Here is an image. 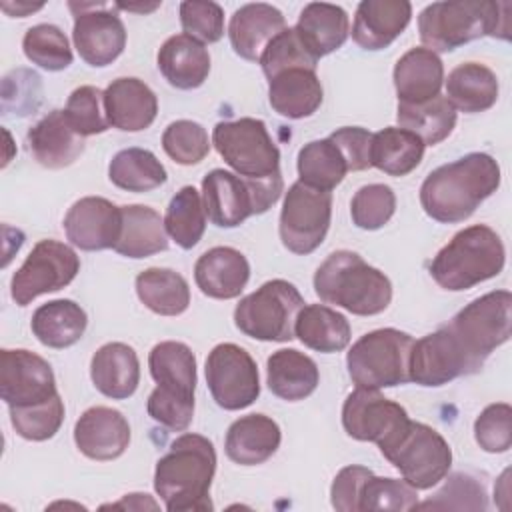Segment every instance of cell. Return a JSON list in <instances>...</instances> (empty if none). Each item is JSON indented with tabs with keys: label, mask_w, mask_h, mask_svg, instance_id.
I'll use <instances>...</instances> for the list:
<instances>
[{
	"label": "cell",
	"mask_w": 512,
	"mask_h": 512,
	"mask_svg": "<svg viewBox=\"0 0 512 512\" xmlns=\"http://www.w3.org/2000/svg\"><path fill=\"white\" fill-rule=\"evenodd\" d=\"M62 226L72 246L86 252L106 250L118 242L122 212L102 196H84L68 208Z\"/></svg>",
	"instance_id": "obj_19"
},
{
	"label": "cell",
	"mask_w": 512,
	"mask_h": 512,
	"mask_svg": "<svg viewBox=\"0 0 512 512\" xmlns=\"http://www.w3.org/2000/svg\"><path fill=\"white\" fill-rule=\"evenodd\" d=\"M88 326V316L80 304L68 298L50 300L32 314V334L40 344L62 350L76 344Z\"/></svg>",
	"instance_id": "obj_35"
},
{
	"label": "cell",
	"mask_w": 512,
	"mask_h": 512,
	"mask_svg": "<svg viewBox=\"0 0 512 512\" xmlns=\"http://www.w3.org/2000/svg\"><path fill=\"white\" fill-rule=\"evenodd\" d=\"M180 24L184 34L202 44H214L224 36V10L210 0H184L180 4Z\"/></svg>",
	"instance_id": "obj_51"
},
{
	"label": "cell",
	"mask_w": 512,
	"mask_h": 512,
	"mask_svg": "<svg viewBox=\"0 0 512 512\" xmlns=\"http://www.w3.org/2000/svg\"><path fill=\"white\" fill-rule=\"evenodd\" d=\"M214 472V444L206 436L186 432L156 462L154 490L170 512L212 510L210 486Z\"/></svg>",
	"instance_id": "obj_2"
},
{
	"label": "cell",
	"mask_w": 512,
	"mask_h": 512,
	"mask_svg": "<svg viewBox=\"0 0 512 512\" xmlns=\"http://www.w3.org/2000/svg\"><path fill=\"white\" fill-rule=\"evenodd\" d=\"M416 508H464V510H484L486 492L476 478L468 474H454L448 478L446 486L436 494V500L418 504Z\"/></svg>",
	"instance_id": "obj_53"
},
{
	"label": "cell",
	"mask_w": 512,
	"mask_h": 512,
	"mask_svg": "<svg viewBox=\"0 0 512 512\" xmlns=\"http://www.w3.org/2000/svg\"><path fill=\"white\" fill-rule=\"evenodd\" d=\"M412 4L406 0H362L356 8L352 40L364 50L388 48L408 26Z\"/></svg>",
	"instance_id": "obj_22"
},
{
	"label": "cell",
	"mask_w": 512,
	"mask_h": 512,
	"mask_svg": "<svg viewBox=\"0 0 512 512\" xmlns=\"http://www.w3.org/2000/svg\"><path fill=\"white\" fill-rule=\"evenodd\" d=\"M282 174L242 178L214 168L202 180V204L208 220L218 228H236L254 214H264L282 194Z\"/></svg>",
	"instance_id": "obj_6"
},
{
	"label": "cell",
	"mask_w": 512,
	"mask_h": 512,
	"mask_svg": "<svg viewBox=\"0 0 512 512\" xmlns=\"http://www.w3.org/2000/svg\"><path fill=\"white\" fill-rule=\"evenodd\" d=\"M22 50L32 64L48 72H60L74 60L66 34L54 24H36L28 28L22 38Z\"/></svg>",
	"instance_id": "obj_44"
},
{
	"label": "cell",
	"mask_w": 512,
	"mask_h": 512,
	"mask_svg": "<svg viewBox=\"0 0 512 512\" xmlns=\"http://www.w3.org/2000/svg\"><path fill=\"white\" fill-rule=\"evenodd\" d=\"M52 366L38 354L16 348L0 352V396L8 408H24L56 396Z\"/></svg>",
	"instance_id": "obj_17"
},
{
	"label": "cell",
	"mask_w": 512,
	"mask_h": 512,
	"mask_svg": "<svg viewBox=\"0 0 512 512\" xmlns=\"http://www.w3.org/2000/svg\"><path fill=\"white\" fill-rule=\"evenodd\" d=\"M80 272L78 254L64 242L40 240L10 280V294L18 306L68 286Z\"/></svg>",
	"instance_id": "obj_13"
},
{
	"label": "cell",
	"mask_w": 512,
	"mask_h": 512,
	"mask_svg": "<svg viewBox=\"0 0 512 512\" xmlns=\"http://www.w3.org/2000/svg\"><path fill=\"white\" fill-rule=\"evenodd\" d=\"M106 116L110 126L122 132L146 130L158 114L154 90L140 78H116L104 90Z\"/></svg>",
	"instance_id": "obj_23"
},
{
	"label": "cell",
	"mask_w": 512,
	"mask_h": 512,
	"mask_svg": "<svg viewBox=\"0 0 512 512\" xmlns=\"http://www.w3.org/2000/svg\"><path fill=\"white\" fill-rule=\"evenodd\" d=\"M500 186V166L484 152H470L432 170L420 186L424 212L442 224L464 222Z\"/></svg>",
	"instance_id": "obj_1"
},
{
	"label": "cell",
	"mask_w": 512,
	"mask_h": 512,
	"mask_svg": "<svg viewBox=\"0 0 512 512\" xmlns=\"http://www.w3.org/2000/svg\"><path fill=\"white\" fill-rule=\"evenodd\" d=\"M268 100L274 112L300 120L312 116L322 104V84L316 70L288 68L268 80Z\"/></svg>",
	"instance_id": "obj_32"
},
{
	"label": "cell",
	"mask_w": 512,
	"mask_h": 512,
	"mask_svg": "<svg viewBox=\"0 0 512 512\" xmlns=\"http://www.w3.org/2000/svg\"><path fill=\"white\" fill-rule=\"evenodd\" d=\"M10 422L16 434L26 440H48L60 430L64 422V402L60 394H56L50 400L34 406L10 408Z\"/></svg>",
	"instance_id": "obj_46"
},
{
	"label": "cell",
	"mask_w": 512,
	"mask_h": 512,
	"mask_svg": "<svg viewBox=\"0 0 512 512\" xmlns=\"http://www.w3.org/2000/svg\"><path fill=\"white\" fill-rule=\"evenodd\" d=\"M74 12L72 40L80 58L102 68L112 64L126 46V28L120 16L104 4H68Z\"/></svg>",
	"instance_id": "obj_16"
},
{
	"label": "cell",
	"mask_w": 512,
	"mask_h": 512,
	"mask_svg": "<svg viewBox=\"0 0 512 512\" xmlns=\"http://www.w3.org/2000/svg\"><path fill=\"white\" fill-rule=\"evenodd\" d=\"M140 302L160 316H178L190 306V288L182 274L170 268H146L136 276Z\"/></svg>",
	"instance_id": "obj_39"
},
{
	"label": "cell",
	"mask_w": 512,
	"mask_h": 512,
	"mask_svg": "<svg viewBox=\"0 0 512 512\" xmlns=\"http://www.w3.org/2000/svg\"><path fill=\"white\" fill-rule=\"evenodd\" d=\"M350 324L344 314L324 304H308L300 310L294 326V336L316 352L332 354L350 344Z\"/></svg>",
	"instance_id": "obj_37"
},
{
	"label": "cell",
	"mask_w": 512,
	"mask_h": 512,
	"mask_svg": "<svg viewBox=\"0 0 512 512\" xmlns=\"http://www.w3.org/2000/svg\"><path fill=\"white\" fill-rule=\"evenodd\" d=\"M90 378L96 390L106 398H130L140 384L136 350L124 342H108L100 346L90 360Z\"/></svg>",
	"instance_id": "obj_26"
},
{
	"label": "cell",
	"mask_w": 512,
	"mask_h": 512,
	"mask_svg": "<svg viewBox=\"0 0 512 512\" xmlns=\"http://www.w3.org/2000/svg\"><path fill=\"white\" fill-rule=\"evenodd\" d=\"M286 28L284 14L266 2L240 6L228 24L234 52L250 62H260L266 46Z\"/></svg>",
	"instance_id": "obj_21"
},
{
	"label": "cell",
	"mask_w": 512,
	"mask_h": 512,
	"mask_svg": "<svg viewBox=\"0 0 512 512\" xmlns=\"http://www.w3.org/2000/svg\"><path fill=\"white\" fill-rule=\"evenodd\" d=\"M250 278L246 256L230 246L206 250L194 264V280L200 292L216 300H232L240 296Z\"/></svg>",
	"instance_id": "obj_24"
},
{
	"label": "cell",
	"mask_w": 512,
	"mask_h": 512,
	"mask_svg": "<svg viewBox=\"0 0 512 512\" xmlns=\"http://www.w3.org/2000/svg\"><path fill=\"white\" fill-rule=\"evenodd\" d=\"M418 506V490L404 478H384L370 472L358 492V512L412 510Z\"/></svg>",
	"instance_id": "obj_45"
},
{
	"label": "cell",
	"mask_w": 512,
	"mask_h": 512,
	"mask_svg": "<svg viewBox=\"0 0 512 512\" xmlns=\"http://www.w3.org/2000/svg\"><path fill=\"white\" fill-rule=\"evenodd\" d=\"M424 142L396 126H388L372 134L370 144V166L378 168L388 176H406L422 162Z\"/></svg>",
	"instance_id": "obj_38"
},
{
	"label": "cell",
	"mask_w": 512,
	"mask_h": 512,
	"mask_svg": "<svg viewBox=\"0 0 512 512\" xmlns=\"http://www.w3.org/2000/svg\"><path fill=\"white\" fill-rule=\"evenodd\" d=\"M320 382L316 362L296 348H282L268 356L266 384L270 392L286 402L308 398Z\"/></svg>",
	"instance_id": "obj_33"
},
{
	"label": "cell",
	"mask_w": 512,
	"mask_h": 512,
	"mask_svg": "<svg viewBox=\"0 0 512 512\" xmlns=\"http://www.w3.org/2000/svg\"><path fill=\"white\" fill-rule=\"evenodd\" d=\"M148 368L158 384L154 390L180 400H194L196 356L184 342H158L150 350Z\"/></svg>",
	"instance_id": "obj_30"
},
{
	"label": "cell",
	"mask_w": 512,
	"mask_h": 512,
	"mask_svg": "<svg viewBox=\"0 0 512 512\" xmlns=\"http://www.w3.org/2000/svg\"><path fill=\"white\" fill-rule=\"evenodd\" d=\"M122 230L114 250L126 258H148L168 248L164 218L150 206H120Z\"/></svg>",
	"instance_id": "obj_34"
},
{
	"label": "cell",
	"mask_w": 512,
	"mask_h": 512,
	"mask_svg": "<svg viewBox=\"0 0 512 512\" xmlns=\"http://www.w3.org/2000/svg\"><path fill=\"white\" fill-rule=\"evenodd\" d=\"M294 30L304 48L320 60L346 42L350 22L344 8L328 2H310L300 12Z\"/></svg>",
	"instance_id": "obj_31"
},
{
	"label": "cell",
	"mask_w": 512,
	"mask_h": 512,
	"mask_svg": "<svg viewBox=\"0 0 512 512\" xmlns=\"http://www.w3.org/2000/svg\"><path fill=\"white\" fill-rule=\"evenodd\" d=\"M346 160L348 172H360L370 168V144L372 132L360 126H344L328 136Z\"/></svg>",
	"instance_id": "obj_55"
},
{
	"label": "cell",
	"mask_w": 512,
	"mask_h": 512,
	"mask_svg": "<svg viewBox=\"0 0 512 512\" xmlns=\"http://www.w3.org/2000/svg\"><path fill=\"white\" fill-rule=\"evenodd\" d=\"M474 438L484 452L500 454L512 446V408L506 402L486 406L474 422Z\"/></svg>",
	"instance_id": "obj_52"
},
{
	"label": "cell",
	"mask_w": 512,
	"mask_h": 512,
	"mask_svg": "<svg viewBox=\"0 0 512 512\" xmlns=\"http://www.w3.org/2000/svg\"><path fill=\"white\" fill-rule=\"evenodd\" d=\"M446 328L458 340L476 372L486 358L510 338L512 330V294L492 290L466 304Z\"/></svg>",
	"instance_id": "obj_9"
},
{
	"label": "cell",
	"mask_w": 512,
	"mask_h": 512,
	"mask_svg": "<svg viewBox=\"0 0 512 512\" xmlns=\"http://www.w3.org/2000/svg\"><path fill=\"white\" fill-rule=\"evenodd\" d=\"M74 442L90 460H116L130 444V424L120 410L92 406L76 420Z\"/></svg>",
	"instance_id": "obj_20"
},
{
	"label": "cell",
	"mask_w": 512,
	"mask_h": 512,
	"mask_svg": "<svg viewBox=\"0 0 512 512\" xmlns=\"http://www.w3.org/2000/svg\"><path fill=\"white\" fill-rule=\"evenodd\" d=\"M372 470L366 466H346L342 468L330 488V502L340 512H358V492L362 482Z\"/></svg>",
	"instance_id": "obj_56"
},
{
	"label": "cell",
	"mask_w": 512,
	"mask_h": 512,
	"mask_svg": "<svg viewBox=\"0 0 512 512\" xmlns=\"http://www.w3.org/2000/svg\"><path fill=\"white\" fill-rule=\"evenodd\" d=\"M64 116L68 124L80 134V136H92L102 134L110 128L108 116H106V104H104V92L96 86H78L68 96Z\"/></svg>",
	"instance_id": "obj_47"
},
{
	"label": "cell",
	"mask_w": 512,
	"mask_h": 512,
	"mask_svg": "<svg viewBox=\"0 0 512 512\" xmlns=\"http://www.w3.org/2000/svg\"><path fill=\"white\" fill-rule=\"evenodd\" d=\"M80 136L66 120L64 110H52L28 130V148L32 158L50 170H60L76 162L84 152Z\"/></svg>",
	"instance_id": "obj_25"
},
{
	"label": "cell",
	"mask_w": 512,
	"mask_h": 512,
	"mask_svg": "<svg viewBox=\"0 0 512 512\" xmlns=\"http://www.w3.org/2000/svg\"><path fill=\"white\" fill-rule=\"evenodd\" d=\"M510 2H432L418 16L422 44L432 52H452L482 36L510 40Z\"/></svg>",
	"instance_id": "obj_3"
},
{
	"label": "cell",
	"mask_w": 512,
	"mask_h": 512,
	"mask_svg": "<svg viewBox=\"0 0 512 512\" xmlns=\"http://www.w3.org/2000/svg\"><path fill=\"white\" fill-rule=\"evenodd\" d=\"M164 152L182 166L202 162L210 152L208 132L194 120H176L162 134Z\"/></svg>",
	"instance_id": "obj_48"
},
{
	"label": "cell",
	"mask_w": 512,
	"mask_h": 512,
	"mask_svg": "<svg viewBox=\"0 0 512 512\" xmlns=\"http://www.w3.org/2000/svg\"><path fill=\"white\" fill-rule=\"evenodd\" d=\"M314 292L324 304L340 306L356 316L380 314L392 300L388 276L352 250H336L318 266Z\"/></svg>",
	"instance_id": "obj_4"
},
{
	"label": "cell",
	"mask_w": 512,
	"mask_h": 512,
	"mask_svg": "<svg viewBox=\"0 0 512 512\" xmlns=\"http://www.w3.org/2000/svg\"><path fill=\"white\" fill-rule=\"evenodd\" d=\"M506 262L500 236L486 224H474L454 234V238L434 256L430 276L450 292L468 290L498 276Z\"/></svg>",
	"instance_id": "obj_5"
},
{
	"label": "cell",
	"mask_w": 512,
	"mask_h": 512,
	"mask_svg": "<svg viewBox=\"0 0 512 512\" xmlns=\"http://www.w3.org/2000/svg\"><path fill=\"white\" fill-rule=\"evenodd\" d=\"M212 144L224 162L242 178H268L280 172V150L258 118L218 122Z\"/></svg>",
	"instance_id": "obj_11"
},
{
	"label": "cell",
	"mask_w": 512,
	"mask_h": 512,
	"mask_svg": "<svg viewBox=\"0 0 512 512\" xmlns=\"http://www.w3.org/2000/svg\"><path fill=\"white\" fill-rule=\"evenodd\" d=\"M318 60L304 48L294 28H284L264 50L260 66L264 76L270 80L278 72L288 68H308L316 70Z\"/></svg>",
	"instance_id": "obj_50"
},
{
	"label": "cell",
	"mask_w": 512,
	"mask_h": 512,
	"mask_svg": "<svg viewBox=\"0 0 512 512\" xmlns=\"http://www.w3.org/2000/svg\"><path fill=\"white\" fill-rule=\"evenodd\" d=\"M110 182L126 192H150L168 178L164 164L144 148H124L110 160Z\"/></svg>",
	"instance_id": "obj_41"
},
{
	"label": "cell",
	"mask_w": 512,
	"mask_h": 512,
	"mask_svg": "<svg viewBox=\"0 0 512 512\" xmlns=\"http://www.w3.org/2000/svg\"><path fill=\"white\" fill-rule=\"evenodd\" d=\"M296 166L302 184L324 192L336 188L348 172L344 156L330 138L304 144L298 152Z\"/></svg>",
	"instance_id": "obj_42"
},
{
	"label": "cell",
	"mask_w": 512,
	"mask_h": 512,
	"mask_svg": "<svg viewBox=\"0 0 512 512\" xmlns=\"http://www.w3.org/2000/svg\"><path fill=\"white\" fill-rule=\"evenodd\" d=\"M392 78L398 102H426L440 94L444 84V64L436 52L418 46L398 58Z\"/></svg>",
	"instance_id": "obj_29"
},
{
	"label": "cell",
	"mask_w": 512,
	"mask_h": 512,
	"mask_svg": "<svg viewBox=\"0 0 512 512\" xmlns=\"http://www.w3.org/2000/svg\"><path fill=\"white\" fill-rule=\"evenodd\" d=\"M304 298L288 280H268L252 294L244 296L234 308L236 328L262 342H288L294 338V326Z\"/></svg>",
	"instance_id": "obj_8"
},
{
	"label": "cell",
	"mask_w": 512,
	"mask_h": 512,
	"mask_svg": "<svg viewBox=\"0 0 512 512\" xmlns=\"http://www.w3.org/2000/svg\"><path fill=\"white\" fill-rule=\"evenodd\" d=\"M332 218V194L294 182L280 210V240L294 254H312L326 238Z\"/></svg>",
	"instance_id": "obj_12"
},
{
	"label": "cell",
	"mask_w": 512,
	"mask_h": 512,
	"mask_svg": "<svg viewBox=\"0 0 512 512\" xmlns=\"http://www.w3.org/2000/svg\"><path fill=\"white\" fill-rule=\"evenodd\" d=\"M414 338L396 328H380L360 336L346 354L356 388H392L410 382V350Z\"/></svg>",
	"instance_id": "obj_7"
},
{
	"label": "cell",
	"mask_w": 512,
	"mask_h": 512,
	"mask_svg": "<svg viewBox=\"0 0 512 512\" xmlns=\"http://www.w3.org/2000/svg\"><path fill=\"white\" fill-rule=\"evenodd\" d=\"M166 234L184 250L194 248L206 230L202 196L194 186H182L170 200L164 216Z\"/></svg>",
	"instance_id": "obj_43"
},
{
	"label": "cell",
	"mask_w": 512,
	"mask_h": 512,
	"mask_svg": "<svg viewBox=\"0 0 512 512\" xmlns=\"http://www.w3.org/2000/svg\"><path fill=\"white\" fill-rule=\"evenodd\" d=\"M380 452L416 490L436 486L452 464V450L444 436L432 426L412 420Z\"/></svg>",
	"instance_id": "obj_10"
},
{
	"label": "cell",
	"mask_w": 512,
	"mask_h": 512,
	"mask_svg": "<svg viewBox=\"0 0 512 512\" xmlns=\"http://www.w3.org/2000/svg\"><path fill=\"white\" fill-rule=\"evenodd\" d=\"M206 384L224 410H242L260 396V376L254 358L238 344L224 342L206 358Z\"/></svg>",
	"instance_id": "obj_14"
},
{
	"label": "cell",
	"mask_w": 512,
	"mask_h": 512,
	"mask_svg": "<svg viewBox=\"0 0 512 512\" xmlns=\"http://www.w3.org/2000/svg\"><path fill=\"white\" fill-rule=\"evenodd\" d=\"M474 372L476 368L472 366L470 358L446 326L422 336L420 340H414L412 344L408 374L410 380L420 386H444L454 378Z\"/></svg>",
	"instance_id": "obj_18"
},
{
	"label": "cell",
	"mask_w": 512,
	"mask_h": 512,
	"mask_svg": "<svg viewBox=\"0 0 512 512\" xmlns=\"http://www.w3.org/2000/svg\"><path fill=\"white\" fill-rule=\"evenodd\" d=\"M280 426L266 414H248L234 420L226 432V456L240 466L266 462L280 448Z\"/></svg>",
	"instance_id": "obj_27"
},
{
	"label": "cell",
	"mask_w": 512,
	"mask_h": 512,
	"mask_svg": "<svg viewBox=\"0 0 512 512\" xmlns=\"http://www.w3.org/2000/svg\"><path fill=\"white\" fill-rule=\"evenodd\" d=\"M146 410L156 424L172 432H184L194 416V400H180L152 390L146 402Z\"/></svg>",
	"instance_id": "obj_54"
},
{
	"label": "cell",
	"mask_w": 512,
	"mask_h": 512,
	"mask_svg": "<svg viewBox=\"0 0 512 512\" xmlns=\"http://www.w3.org/2000/svg\"><path fill=\"white\" fill-rule=\"evenodd\" d=\"M396 120L400 128L416 134L424 146H436L452 134L456 126V110L446 96L438 94L418 104L398 102Z\"/></svg>",
	"instance_id": "obj_40"
},
{
	"label": "cell",
	"mask_w": 512,
	"mask_h": 512,
	"mask_svg": "<svg viewBox=\"0 0 512 512\" xmlns=\"http://www.w3.org/2000/svg\"><path fill=\"white\" fill-rule=\"evenodd\" d=\"M408 422V412L400 404L370 388H356L342 406L346 434L360 442H374L378 448L396 438Z\"/></svg>",
	"instance_id": "obj_15"
},
{
	"label": "cell",
	"mask_w": 512,
	"mask_h": 512,
	"mask_svg": "<svg viewBox=\"0 0 512 512\" xmlns=\"http://www.w3.org/2000/svg\"><path fill=\"white\" fill-rule=\"evenodd\" d=\"M158 70L178 90H194L210 74V54L202 42L188 34L170 36L158 50Z\"/></svg>",
	"instance_id": "obj_28"
},
{
	"label": "cell",
	"mask_w": 512,
	"mask_h": 512,
	"mask_svg": "<svg viewBox=\"0 0 512 512\" xmlns=\"http://www.w3.org/2000/svg\"><path fill=\"white\" fill-rule=\"evenodd\" d=\"M396 210V196L386 184H366L358 188L350 202L352 222L362 230L382 228Z\"/></svg>",
	"instance_id": "obj_49"
},
{
	"label": "cell",
	"mask_w": 512,
	"mask_h": 512,
	"mask_svg": "<svg viewBox=\"0 0 512 512\" xmlns=\"http://www.w3.org/2000/svg\"><path fill=\"white\" fill-rule=\"evenodd\" d=\"M44 4H28V2H16L14 6L10 2H2V10L10 16H18V18H24L26 14L30 12H36L40 10Z\"/></svg>",
	"instance_id": "obj_58"
},
{
	"label": "cell",
	"mask_w": 512,
	"mask_h": 512,
	"mask_svg": "<svg viewBox=\"0 0 512 512\" xmlns=\"http://www.w3.org/2000/svg\"><path fill=\"white\" fill-rule=\"evenodd\" d=\"M446 100L466 114L484 112L498 100V78L480 62L458 64L446 78Z\"/></svg>",
	"instance_id": "obj_36"
},
{
	"label": "cell",
	"mask_w": 512,
	"mask_h": 512,
	"mask_svg": "<svg viewBox=\"0 0 512 512\" xmlns=\"http://www.w3.org/2000/svg\"><path fill=\"white\" fill-rule=\"evenodd\" d=\"M112 508H128V510H156L158 504L148 494H126L118 504H112Z\"/></svg>",
	"instance_id": "obj_57"
},
{
	"label": "cell",
	"mask_w": 512,
	"mask_h": 512,
	"mask_svg": "<svg viewBox=\"0 0 512 512\" xmlns=\"http://www.w3.org/2000/svg\"><path fill=\"white\" fill-rule=\"evenodd\" d=\"M118 8H124V10H128V12H134V10H138V12H152V10H156L160 4L158 2H154V4H150V6H132V4H116Z\"/></svg>",
	"instance_id": "obj_59"
}]
</instances>
